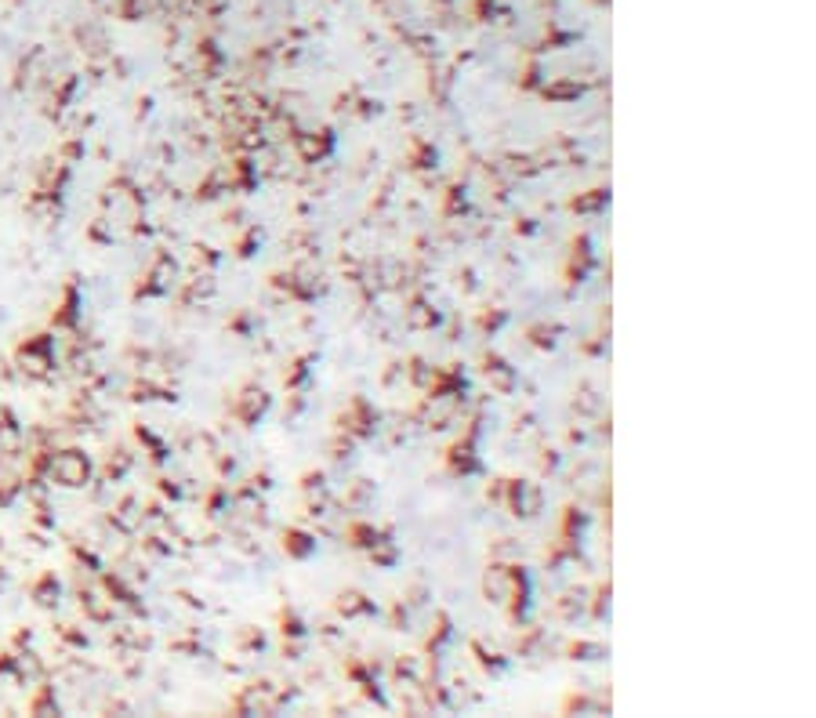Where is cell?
<instances>
[{
	"label": "cell",
	"instance_id": "obj_1",
	"mask_svg": "<svg viewBox=\"0 0 816 718\" xmlns=\"http://www.w3.org/2000/svg\"><path fill=\"white\" fill-rule=\"evenodd\" d=\"M497 501H505V508L515 519H534L541 511V490L534 483H522V479H501Z\"/></svg>",
	"mask_w": 816,
	"mask_h": 718
},
{
	"label": "cell",
	"instance_id": "obj_2",
	"mask_svg": "<svg viewBox=\"0 0 816 718\" xmlns=\"http://www.w3.org/2000/svg\"><path fill=\"white\" fill-rule=\"evenodd\" d=\"M338 425H341V432L352 435V439H371L374 428H378V414H374V407L366 403L363 395H356L352 403H348V410L341 414Z\"/></svg>",
	"mask_w": 816,
	"mask_h": 718
},
{
	"label": "cell",
	"instance_id": "obj_3",
	"mask_svg": "<svg viewBox=\"0 0 816 718\" xmlns=\"http://www.w3.org/2000/svg\"><path fill=\"white\" fill-rule=\"evenodd\" d=\"M475 439H479V425H472V428L458 439V443L446 450V468H450V475H472V472H479Z\"/></svg>",
	"mask_w": 816,
	"mask_h": 718
},
{
	"label": "cell",
	"instance_id": "obj_4",
	"mask_svg": "<svg viewBox=\"0 0 816 718\" xmlns=\"http://www.w3.org/2000/svg\"><path fill=\"white\" fill-rule=\"evenodd\" d=\"M482 374H486V381L494 385L497 392H512L515 388V370L508 367V359H501L494 352L482 355Z\"/></svg>",
	"mask_w": 816,
	"mask_h": 718
},
{
	"label": "cell",
	"instance_id": "obj_5",
	"mask_svg": "<svg viewBox=\"0 0 816 718\" xmlns=\"http://www.w3.org/2000/svg\"><path fill=\"white\" fill-rule=\"evenodd\" d=\"M334 610H338L345 620H352V617H371V613H374V603H371V598H366L363 591L348 588V591H341V595L334 598Z\"/></svg>",
	"mask_w": 816,
	"mask_h": 718
},
{
	"label": "cell",
	"instance_id": "obj_6",
	"mask_svg": "<svg viewBox=\"0 0 816 718\" xmlns=\"http://www.w3.org/2000/svg\"><path fill=\"white\" fill-rule=\"evenodd\" d=\"M265 410H269V392L265 388H247L243 399H239V407H236L239 421H247V425H254Z\"/></svg>",
	"mask_w": 816,
	"mask_h": 718
},
{
	"label": "cell",
	"instance_id": "obj_7",
	"mask_svg": "<svg viewBox=\"0 0 816 718\" xmlns=\"http://www.w3.org/2000/svg\"><path fill=\"white\" fill-rule=\"evenodd\" d=\"M283 551H287L291 558H309L316 551V537L298 530V526H291V530H283Z\"/></svg>",
	"mask_w": 816,
	"mask_h": 718
},
{
	"label": "cell",
	"instance_id": "obj_8",
	"mask_svg": "<svg viewBox=\"0 0 816 718\" xmlns=\"http://www.w3.org/2000/svg\"><path fill=\"white\" fill-rule=\"evenodd\" d=\"M508 566H490L486 581H482V591H486V603H505L508 598Z\"/></svg>",
	"mask_w": 816,
	"mask_h": 718
},
{
	"label": "cell",
	"instance_id": "obj_9",
	"mask_svg": "<svg viewBox=\"0 0 816 718\" xmlns=\"http://www.w3.org/2000/svg\"><path fill=\"white\" fill-rule=\"evenodd\" d=\"M298 149H301L305 160H323L326 152L334 149V138H331V131H312V135H301Z\"/></svg>",
	"mask_w": 816,
	"mask_h": 718
},
{
	"label": "cell",
	"instance_id": "obj_10",
	"mask_svg": "<svg viewBox=\"0 0 816 718\" xmlns=\"http://www.w3.org/2000/svg\"><path fill=\"white\" fill-rule=\"evenodd\" d=\"M588 265H592V251H588V236H581L577 244H574V261H569V283H581V276L588 272Z\"/></svg>",
	"mask_w": 816,
	"mask_h": 718
},
{
	"label": "cell",
	"instance_id": "obj_11",
	"mask_svg": "<svg viewBox=\"0 0 816 718\" xmlns=\"http://www.w3.org/2000/svg\"><path fill=\"white\" fill-rule=\"evenodd\" d=\"M378 537H381V530H374V526H366V523H348V544H356V548H371Z\"/></svg>",
	"mask_w": 816,
	"mask_h": 718
},
{
	"label": "cell",
	"instance_id": "obj_12",
	"mask_svg": "<svg viewBox=\"0 0 816 718\" xmlns=\"http://www.w3.org/2000/svg\"><path fill=\"white\" fill-rule=\"evenodd\" d=\"M609 204V192L606 189H592V196H577L574 204H569V211H599Z\"/></svg>",
	"mask_w": 816,
	"mask_h": 718
},
{
	"label": "cell",
	"instance_id": "obj_13",
	"mask_svg": "<svg viewBox=\"0 0 816 718\" xmlns=\"http://www.w3.org/2000/svg\"><path fill=\"white\" fill-rule=\"evenodd\" d=\"M406 319H410V327H435V323H439L435 308H428L425 301H414V308L406 312Z\"/></svg>",
	"mask_w": 816,
	"mask_h": 718
},
{
	"label": "cell",
	"instance_id": "obj_14",
	"mask_svg": "<svg viewBox=\"0 0 816 718\" xmlns=\"http://www.w3.org/2000/svg\"><path fill=\"white\" fill-rule=\"evenodd\" d=\"M279 631H283V638H291V642H298V638H305V628H301V620H298V613L294 610H283L279 613Z\"/></svg>",
	"mask_w": 816,
	"mask_h": 718
},
{
	"label": "cell",
	"instance_id": "obj_15",
	"mask_svg": "<svg viewBox=\"0 0 816 718\" xmlns=\"http://www.w3.org/2000/svg\"><path fill=\"white\" fill-rule=\"evenodd\" d=\"M526 334H530V341H534L537 348H552V345H555V334H559V327H555V323H552V327L537 323V327H530Z\"/></svg>",
	"mask_w": 816,
	"mask_h": 718
},
{
	"label": "cell",
	"instance_id": "obj_16",
	"mask_svg": "<svg viewBox=\"0 0 816 718\" xmlns=\"http://www.w3.org/2000/svg\"><path fill=\"white\" fill-rule=\"evenodd\" d=\"M309 363H312V355H298V359H294V370L283 378V381H287V388H298V385L309 378Z\"/></svg>",
	"mask_w": 816,
	"mask_h": 718
},
{
	"label": "cell",
	"instance_id": "obj_17",
	"mask_svg": "<svg viewBox=\"0 0 816 718\" xmlns=\"http://www.w3.org/2000/svg\"><path fill=\"white\" fill-rule=\"evenodd\" d=\"M472 653H475V660H479L482 667H490V671H501V667H505V660H501L497 653H486L482 642H472Z\"/></svg>",
	"mask_w": 816,
	"mask_h": 718
},
{
	"label": "cell",
	"instance_id": "obj_18",
	"mask_svg": "<svg viewBox=\"0 0 816 718\" xmlns=\"http://www.w3.org/2000/svg\"><path fill=\"white\" fill-rule=\"evenodd\" d=\"M366 497H371V483H366V479H356V487H352V497H348V504H363Z\"/></svg>",
	"mask_w": 816,
	"mask_h": 718
}]
</instances>
